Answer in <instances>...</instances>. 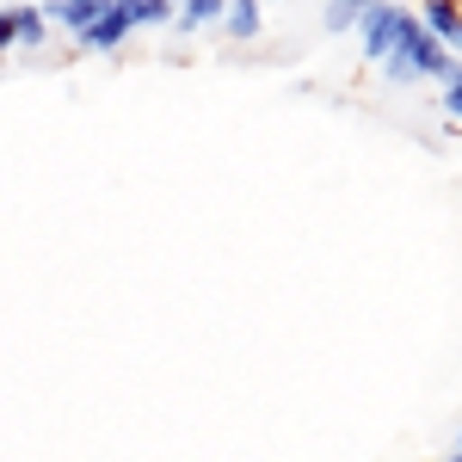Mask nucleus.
<instances>
[{"mask_svg":"<svg viewBox=\"0 0 462 462\" xmlns=\"http://www.w3.org/2000/svg\"><path fill=\"white\" fill-rule=\"evenodd\" d=\"M457 444H462V438H457Z\"/></svg>","mask_w":462,"mask_h":462,"instance_id":"nucleus-9","label":"nucleus"},{"mask_svg":"<svg viewBox=\"0 0 462 462\" xmlns=\"http://www.w3.org/2000/svg\"><path fill=\"white\" fill-rule=\"evenodd\" d=\"M444 111H450V117H462V69L444 80Z\"/></svg>","mask_w":462,"mask_h":462,"instance_id":"nucleus-7","label":"nucleus"},{"mask_svg":"<svg viewBox=\"0 0 462 462\" xmlns=\"http://www.w3.org/2000/svg\"><path fill=\"white\" fill-rule=\"evenodd\" d=\"M457 462H462V457H457Z\"/></svg>","mask_w":462,"mask_h":462,"instance_id":"nucleus-10","label":"nucleus"},{"mask_svg":"<svg viewBox=\"0 0 462 462\" xmlns=\"http://www.w3.org/2000/svg\"><path fill=\"white\" fill-rule=\"evenodd\" d=\"M420 25H426V37H438L444 50H457V56H462V6H457V0H426Z\"/></svg>","mask_w":462,"mask_h":462,"instance_id":"nucleus-2","label":"nucleus"},{"mask_svg":"<svg viewBox=\"0 0 462 462\" xmlns=\"http://www.w3.org/2000/svg\"><path fill=\"white\" fill-rule=\"evenodd\" d=\"M222 19H228V37H241V43H247V37L259 32V0H228V13H222Z\"/></svg>","mask_w":462,"mask_h":462,"instance_id":"nucleus-5","label":"nucleus"},{"mask_svg":"<svg viewBox=\"0 0 462 462\" xmlns=\"http://www.w3.org/2000/svg\"><path fill=\"white\" fill-rule=\"evenodd\" d=\"M136 32V13H130V0H106V13L80 32V50H117L124 37Z\"/></svg>","mask_w":462,"mask_h":462,"instance_id":"nucleus-1","label":"nucleus"},{"mask_svg":"<svg viewBox=\"0 0 462 462\" xmlns=\"http://www.w3.org/2000/svg\"><path fill=\"white\" fill-rule=\"evenodd\" d=\"M228 13V0H179V25L185 32H198V25H216Z\"/></svg>","mask_w":462,"mask_h":462,"instance_id":"nucleus-4","label":"nucleus"},{"mask_svg":"<svg viewBox=\"0 0 462 462\" xmlns=\"http://www.w3.org/2000/svg\"><path fill=\"white\" fill-rule=\"evenodd\" d=\"M13 43H19V6L0 13V50H13Z\"/></svg>","mask_w":462,"mask_h":462,"instance_id":"nucleus-8","label":"nucleus"},{"mask_svg":"<svg viewBox=\"0 0 462 462\" xmlns=\"http://www.w3.org/2000/svg\"><path fill=\"white\" fill-rule=\"evenodd\" d=\"M99 13H106V0H56V6H50L43 19H62V25L80 37L87 25H93V19H99Z\"/></svg>","mask_w":462,"mask_h":462,"instance_id":"nucleus-3","label":"nucleus"},{"mask_svg":"<svg viewBox=\"0 0 462 462\" xmlns=\"http://www.w3.org/2000/svg\"><path fill=\"white\" fill-rule=\"evenodd\" d=\"M130 13H136V25H161L179 13V0H130Z\"/></svg>","mask_w":462,"mask_h":462,"instance_id":"nucleus-6","label":"nucleus"}]
</instances>
